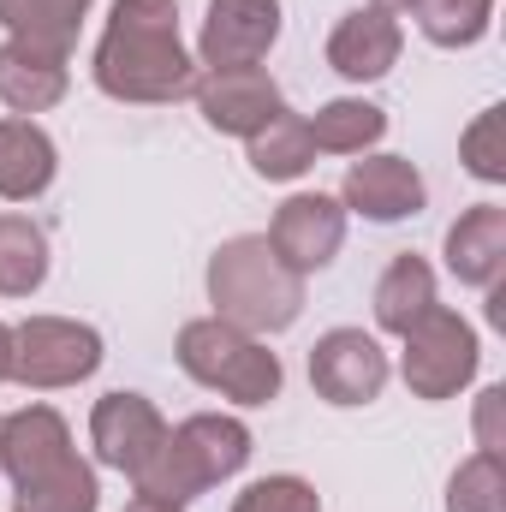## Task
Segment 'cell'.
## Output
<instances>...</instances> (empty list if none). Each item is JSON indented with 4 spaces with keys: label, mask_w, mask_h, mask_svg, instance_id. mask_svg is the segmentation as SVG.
<instances>
[{
    "label": "cell",
    "mask_w": 506,
    "mask_h": 512,
    "mask_svg": "<svg viewBox=\"0 0 506 512\" xmlns=\"http://www.w3.org/2000/svg\"><path fill=\"white\" fill-rule=\"evenodd\" d=\"M90 78L108 102H131V108L185 102L203 66L179 36V0H114Z\"/></svg>",
    "instance_id": "cell-1"
},
{
    "label": "cell",
    "mask_w": 506,
    "mask_h": 512,
    "mask_svg": "<svg viewBox=\"0 0 506 512\" xmlns=\"http://www.w3.org/2000/svg\"><path fill=\"white\" fill-rule=\"evenodd\" d=\"M203 286H209L215 316L256 334V340L286 334L304 316V274H292L262 233H239V239L215 245Z\"/></svg>",
    "instance_id": "cell-2"
},
{
    "label": "cell",
    "mask_w": 506,
    "mask_h": 512,
    "mask_svg": "<svg viewBox=\"0 0 506 512\" xmlns=\"http://www.w3.org/2000/svg\"><path fill=\"white\" fill-rule=\"evenodd\" d=\"M173 358H179V370L197 387H209V393H221V399H233V405H245V411L274 405L280 387H286L280 352H268V340H256V334L221 322V316L185 322L179 340H173Z\"/></svg>",
    "instance_id": "cell-3"
},
{
    "label": "cell",
    "mask_w": 506,
    "mask_h": 512,
    "mask_svg": "<svg viewBox=\"0 0 506 512\" xmlns=\"http://www.w3.org/2000/svg\"><path fill=\"white\" fill-rule=\"evenodd\" d=\"M477 370H483V340H477V328H471L459 310H447V304L423 310V316L399 334V376H405V387H411L417 399H429V405L459 399L465 387L477 382Z\"/></svg>",
    "instance_id": "cell-4"
},
{
    "label": "cell",
    "mask_w": 506,
    "mask_h": 512,
    "mask_svg": "<svg viewBox=\"0 0 506 512\" xmlns=\"http://www.w3.org/2000/svg\"><path fill=\"white\" fill-rule=\"evenodd\" d=\"M108 346L78 316H24L12 328V382L30 393H60L102 370Z\"/></svg>",
    "instance_id": "cell-5"
},
{
    "label": "cell",
    "mask_w": 506,
    "mask_h": 512,
    "mask_svg": "<svg viewBox=\"0 0 506 512\" xmlns=\"http://www.w3.org/2000/svg\"><path fill=\"white\" fill-rule=\"evenodd\" d=\"M393 382V358L381 352L376 334L364 328H328L316 346H310V387L316 399L340 405V411H358V405H376Z\"/></svg>",
    "instance_id": "cell-6"
},
{
    "label": "cell",
    "mask_w": 506,
    "mask_h": 512,
    "mask_svg": "<svg viewBox=\"0 0 506 512\" xmlns=\"http://www.w3.org/2000/svg\"><path fill=\"white\" fill-rule=\"evenodd\" d=\"M280 30H286V6L280 0H209L203 36H197V66L203 72L262 66L274 54Z\"/></svg>",
    "instance_id": "cell-7"
},
{
    "label": "cell",
    "mask_w": 506,
    "mask_h": 512,
    "mask_svg": "<svg viewBox=\"0 0 506 512\" xmlns=\"http://www.w3.org/2000/svg\"><path fill=\"white\" fill-rule=\"evenodd\" d=\"M346 209H340V197H328V191H292L280 209H274V221H268V245L274 256L292 268V274H322L334 256L346 251Z\"/></svg>",
    "instance_id": "cell-8"
},
{
    "label": "cell",
    "mask_w": 506,
    "mask_h": 512,
    "mask_svg": "<svg viewBox=\"0 0 506 512\" xmlns=\"http://www.w3.org/2000/svg\"><path fill=\"white\" fill-rule=\"evenodd\" d=\"M423 203H429V179L417 173V161H405V155H358L352 167H346V179H340V209L346 215H364V221H376V227H399V221H411V215H423Z\"/></svg>",
    "instance_id": "cell-9"
},
{
    "label": "cell",
    "mask_w": 506,
    "mask_h": 512,
    "mask_svg": "<svg viewBox=\"0 0 506 512\" xmlns=\"http://www.w3.org/2000/svg\"><path fill=\"white\" fill-rule=\"evenodd\" d=\"M167 429H173V423L155 411L149 393H131V387L102 393L96 411H90V447H96V465H108V471L131 477V471L167 441Z\"/></svg>",
    "instance_id": "cell-10"
},
{
    "label": "cell",
    "mask_w": 506,
    "mask_h": 512,
    "mask_svg": "<svg viewBox=\"0 0 506 512\" xmlns=\"http://www.w3.org/2000/svg\"><path fill=\"white\" fill-rule=\"evenodd\" d=\"M191 102H197L203 126L221 131V137H256V131H262L274 114H280V108H286L280 84H274L262 66H239V72H203V78H197V90H191Z\"/></svg>",
    "instance_id": "cell-11"
},
{
    "label": "cell",
    "mask_w": 506,
    "mask_h": 512,
    "mask_svg": "<svg viewBox=\"0 0 506 512\" xmlns=\"http://www.w3.org/2000/svg\"><path fill=\"white\" fill-rule=\"evenodd\" d=\"M405 54V24L387 6H352L334 30H328V66L346 84H381Z\"/></svg>",
    "instance_id": "cell-12"
},
{
    "label": "cell",
    "mask_w": 506,
    "mask_h": 512,
    "mask_svg": "<svg viewBox=\"0 0 506 512\" xmlns=\"http://www.w3.org/2000/svg\"><path fill=\"white\" fill-rule=\"evenodd\" d=\"M78 447H72V423L54 411V405H24V411H6L0 417V477L12 489L48 477L54 465H66Z\"/></svg>",
    "instance_id": "cell-13"
},
{
    "label": "cell",
    "mask_w": 506,
    "mask_h": 512,
    "mask_svg": "<svg viewBox=\"0 0 506 512\" xmlns=\"http://www.w3.org/2000/svg\"><path fill=\"white\" fill-rule=\"evenodd\" d=\"M173 447L185 453V465L197 471V483H203V495H209V489L233 483V477L251 465L256 435H251V423L233 417V411H197V417H185V423L173 429Z\"/></svg>",
    "instance_id": "cell-14"
},
{
    "label": "cell",
    "mask_w": 506,
    "mask_h": 512,
    "mask_svg": "<svg viewBox=\"0 0 506 512\" xmlns=\"http://www.w3.org/2000/svg\"><path fill=\"white\" fill-rule=\"evenodd\" d=\"M441 256H447V274L471 292H489L506 274V209L501 203H471L447 239H441Z\"/></svg>",
    "instance_id": "cell-15"
},
{
    "label": "cell",
    "mask_w": 506,
    "mask_h": 512,
    "mask_svg": "<svg viewBox=\"0 0 506 512\" xmlns=\"http://www.w3.org/2000/svg\"><path fill=\"white\" fill-rule=\"evenodd\" d=\"M66 90H72V66H66V54L30 48V42H18V36L0 42V108L36 120V114L60 108Z\"/></svg>",
    "instance_id": "cell-16"
},
{
    "label": "cell",
    "mask_w": 506,
    "mask_h": 512,
    "mask_svg": "<svg viewBox=\"0 0 506 512\" xmlns=\"http://www.w3.org/2000/svg\"><path fill=\"white\" fill-rule=\"evenodd\" d=\"M60 179V143L24 114H0V203H36Z\"/></svg>",
    "instance_id": "cell-17"
},
{
    "label": "cell",
    "mask_w": 506,
    "mask_h": 512,
    "mask_svg": "<svg viewBox=\"0 0 506 512\" xmlns=\"http://www.w3.org/2000/svg\"><path fill=\"white\" fill-rule=\"evenodd\" d=\"M441 304V286H435V268L423 262L417 251H399L387 268H381L376 280V328L381 334H405L423 310H435Z\"/></svg>",
    "instance_id": "cell-18"
},
{
    "label": "cell",
    "mask_w": 506,
    "mask_h": 512,
    "mask_svg": "<svg viewBox=\"0 0 506 512\" xmlns=\"http://www.w3.org/2000/svg\"><path fill=\"white\" fill-rule=\"evenodd\" d=\"M90 6L96 0H0V30L30 42V48H48V54L72 60V42H78Z\"/></svg>",
    "instance_id": "cell-19"
},
{
    "label": "cell",
    "mask_w": 506,
    "mask_h": 512,
    "mask_svg": "<svg viewBox=\"0 0 506 512\" xmlns=\"http://www.w3.org/2000/svg\"><path fill=\"white\" fill-rule=\"evenodd\" d=\"M245 161H251L256 179H268V185H292V179H304V173L316 167V143H310L304 114L280 108L256 137H245Z\"/></svg>",
    "instance_id": "cell-20"
},
{
    "label": "cell",
    "mask_w": 506,
    "mask_h": 512,
    "mask_svg": "<svg viewBox=\"0 0 506 512\" xmlns=\"http://www.w3.org/2000/svg\"><path fill=\"white\" fill-rule=\"evenodd\" d=\"M304 126H310L316 155H370L387 137V114L364 96H334L316 114H304Z\"/></svg>",
    "instance_id": "cell-21"
},
{
    "label": "cell",
    "mask_w": 506,
    "mask_h": 512,
    "mask_svg": "<svg viewBox=\"0 0 506 512\" xmlns=\"http://www.w3.org/2000/svg\"><path fill=\"white\" fill-rule=\"evenodd\" d=\"M48 233L30 215H0V298H36L48 286Z\"/></svg>",
    "instance_id": "cell-22"
},
{
    "label": "cell",
    "mask_w": 506,
    "mask_h": 512,
    "mask_svg": "<svg viewBox=\"0 0 506 512\" xmlns=\"http://www.w3.org/2000/svg\"><path fill=\"white\" fill-rule=\"evenodd\" d=\"M12 512H102V477H96L90 459L72 453V459L54 465L48 477L12 489Z\"/></svg>",
    "instance_id": "cell-23"
},
{
    "label": "cell",
    "mask_w": 506,
    "mask_h": 512,
    "mask_svg": "<svg viewBox=\"0 0 506 512\" xmlns=\"http://www.w3.org/2000/svg\"><path fill=\"white\" fill-rule=\"evenodd\" d=\"M411 18L435 48H477L495 30V0H417Z\"/></svg>",
    "instance_id": "cell-24"
},
{
    "label": "cell",
    "mask_w": 506,
    "mask_h": 512,
    "mask_svg": "<svg viewBox=\"0 0 506 512\" xmlns=\"http://www.w3.org/2000/svg\"><path fill=\"white\" fill-rule=\"evenodd\" d=\"M447 512H506V459L471 453L447 477Z\"/></svg>",
    "instance_id": "cell-25"
},
{
    "label": "cell",
    "mask_w": 506,
    "mask_h": 512,
    "mask_svg": "<svg viewBox=\"0 0 506 512\" xmlns=\"http://www.w3.org/2000/svg\"><path fill=\"white\" fill-rule=\"evenodd\" d=\"M459 161H465V173L471 179H483V185H506V108H483L465 137H459Z\"/></svg>",
    "instance_id": "cell-26"
},
{
    "label": "cell",
    "mask_w": 506,
    "mask_h": 512,
    "mask_svg": "<svg viewBox=\"0 0 506 512\" xmlns=\"http://www.w3.org/2000/svg\"><path fill=\"white\" fill-rule=\"evenodd\" d=\"M233 512H322V495H316V483L280 471V477H256L251 489H239Z\"/></svg>",
    "instance_id": "cell-27"
},
{
    "label": "cell",
    "mask_w": 506,
    "mask_h": 512,
    "mask_svg": "<svg viewBox=\"0 0 506 512\" xmlns=\"http://www.w3.org/2000/svg\"><path fill=\"white\" fill-rule=\"evenodd\" d=\"M477 453H495L506 459V387H483L477 393Z\"/></svg>",
    "instance_id": "cell-28"
},
{
    "label": "cell",
    "mask_w": 506,
    "mask_h": 512,
    "mask_svg": "<svg viewBox=\"0 0 506 512\" xmlns=\"http://www.w3.org/2000/svg\"><path fill=\"white\" fill-rule=\"evenodd\" d=\"M0 382H12V328L0 322Z\"/></svg>",
    "instance_id": "cell-29"
},
{
    "label": "cell",
    "mask_w": 506,
    "mask_h": 512,
    "mask_svg": "<svg viewBox=\"0 0 506 512\" xmlns=\"http://www.w3.org/2000/svg\"><path fill=\"white\" fill-rule=\"evenodd\" d=\"M126 512H173V507H155V501H137V495H131Z\"/></svg>",
    "instance_id": "cell-30"
},
{
    "label": "cell",
    "mask_w": 506,
    "mask_h": 512,
    "mask_svg": "<svg viewBox=\"0 0 506 512\" xmlns=\"http://www.w3.org/2000/svg\"><path fill=\"white\" fill-rule=\"evenodd\" d=\"M370 6H387V12H411L417 0H370Z\"/></svg>",
    "instance_id": "cell-31"
}]
</instances>
